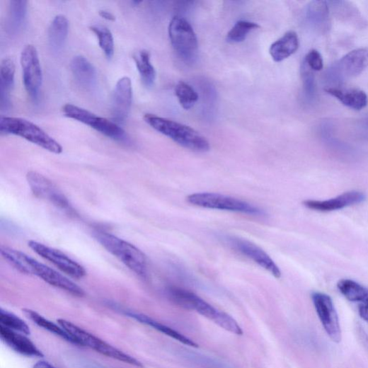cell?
Instances as JSON below:
<instances>
[{
	"label": "cell",
	"instance_id": "obj_1",
	"mask_svg": "<svg viewBox=\"0 0 368 368\" xmlns=\"http://www.w3.org/2000/svg\"><path fill=\"white\" fill-rule=\"evenodd\" d=\"M3 257L22 273L38 276L45 282L64 290L74 296L83 297L84 291L75 283L52 268L45 265L19 251L2 246Z\"/></svg>",
	"mask_w": 368,
	"mask_h": 368
},
{
	"label": "cell",
	"instance_id": "obj_2",
	"mask_svg": "<svg viewBox=\"0 0 368 368\" xmlns=\"http://www.w3.org/2000/svg\"><path fill=\"white\" fill-rule=\"evenodd\" d=\"M167 292L171 300L178 306L197 311L226 331L237 335H243L242 328L235 318L218 310L195 293L178 287H170Z\"/></svg>",
	"mask_w": 368,
	"mask_h": 368
},
{
	"label": "cell",
	"instance_id": "obj_3",
	"mask_svg": "<svg viewBox=\"0 0 368 368\" xmlns=\"http://www.w3.org/2000/svg\"><path fill=\"white\" fill-rule=\"evenodd\" d=\"M144 120L155 130L183 148L202 153L210 149L206 138L191 127L153 114L145 115Z\"/></svg>",
	"mask_w": 368,
	"mask_h": 368
},
{
	"label": "cell",
	"instance_id": "obj_4",
	"mask_svg": "<svg viewBox=\"0 0 368 368\" xmlns=\"http://www.w3.org/2000/svg\"><path fill=\"white\" fill-rule=\"evenodd\" d=\"M0 132L23 139L55 154L63 151L61 144L35 123L21 117H0Z\"/></svg>",
	"mask_w": 368,
	"mask_h": 368
},
{
	"label": "cell",
	"instance_id": "obj_5",
	"mask_svg": "<svg viewBox=\"0 0 368 368\" xmlns=\"http://www.w3.org/2000/svg\"><path fill=\"white\" fill-rule=\"evenodd\" d=\"M95 237L102 246L129 269L141 277H146L148 271L147 258L140 249L105 232L96 231Z\"/></svg>",
	"mask_w": 368,
	"mask_h": 368
},
{
	"label": "cell",
	"instance_id": "obj_6",
	"mask_svg": "<svg viewBox=\"0 0 368 368\" xmlns=\"http://www.w3.org/2000/svg\"><path fill=\"white\" fill-rule=\"evenodd\" d=\"M58 324L75 340L77 345L88 347L108 357L137 367H144V364L139 360L123 352L93 334L83 330L73 324L72 322L59 318Z\"/></svg>",
	"mask_w": 368,
	"mask_h": 368
},
{
	"label": "cell",
	"instance_id": "obj_7",
	"mask_svg": "<svg viewBox=\"0 0 368 368\" xmlns=\"http://www.w3.org/2000/svg\"><path fill=\"white\" fill-rule=\"evenodd\" d=\"M172 47L177 56L188 64H192L198 54V40L190 23L180 17H174L168 26Z\"/></svg>",
	"mask_w": 368,
	"mask_h": 368
},
{
	"label": "cell",
	"instance_id": "obj_8",
	"mask_svg": "<svg viewBox=\"0 0 368 368\" xmlns=\"http://www.w3.org/2000/svg\"><path fill=\"white\" fill-rule=\"evenodd\" d=\"M63 113L66 117L88 125L114 141L125 142L128 140L126 132L117 122L105 117L71 104L65 105Z\"/></svg>",
	"mask_w": 368,
	"mask_h": 368
},
{
	"label": "cell",
	"instance_id": "obj_9",
	"mask_svg": "<svg viewBox=\"0 0 368 368\" xmlns=\"http://www.w3.org/2000/svg\"><path fill=\"white\" fill-rule=\"evenodd\" d=\"M187 199L190 204L206 209L255 216L264 214L261 209L247 202L217 193H197L188 196Z\"/></svg>",
	"mask_w": 368,
	"mask_h": 368
},
{
	"label": "cell",
	"instance_id": "obj_10",
	"mask_svg": "<svg viewBox=\"0 0 368 368\" xmlns=\"http://www.w3.org/2000/svg\"><path fill=\"white\" fill-rule=\"evenodd\" d=\"M21 64L27 93L33 101H37L42 83V71L38 53L34 45H28L23 49Z\"/></svg>",
	"mask_w": 368,
	"mask_h": 368
},
{
	"label": "cell",
	"instance_id": "obj_11",
	"mask_svg": "<svg viewBox=\"0 0 368 368\" xmlns=\"http://www.w3.org/2000/svg\"><path fill=\"white\" fill-rule=\"evenodd\" d=\"M311 299L327 335L335 343L342 340L340 319L332 298L323 293L314 292Z\"/></svg>",
	"mask_w": 368,
	"mask_h": 368
},
{
	"label": "cell",
	"instance_id": "obj_12",
	"mask_svg": "<svg viewBox=\"0 0 368 368\" xmlns=\"http://www.w3.org/2000/svg\"><path fill=\"white\" fill-rule=\"evenodd\" d=\"M27 180L33 195L41 200L48 201L57 207L69 213H73V209L65 195L48 178L35 171H29Z\"/></svg>",
	"mask_w": 368,
	"mask_h": 368
},
{
	"label": "cell",
	"instance_id": "obj_13",
	"mask_svg": "<svg viewBox=\"0 0 368 368\" xmlns=\"http://www.w3.org/2000/svg\"><path fill=\"white\" fill-rule=\"evenodd\" d=\"M368 67V49H358L343 57L329 70L328 77L342 82L361 74Z\"/></svg>",
	"mask_w": 368,
	"mask_h": 368
},
{
	"label": "cell",
	"instance_id": "obj_14",
	"mask_svg": "<svg viewBox=\"0 0 368 368\" xmlns=\"http://www.w3.org/2000/svg\"><path fill=\"white\" fill-rule=\"evenodd\" d=\"M224 240L229 246L270 272L275 278H281L282 271L279 266L257 245L246 239L234 236H226Z\"/></svg>",
	"mask_w": 368,
	"mask_h": 368
},
{
	"label": "cell",
	"instance_id": "obj_15",
	"mask_svg": "<svg viewBox=\"0 0 368 368\" xmlns=\"http://www.w3.org/2000/svg\"><path fill=\"white\" fill-rule=\"evenodd\" d=\"M28 246L38 255L48 260L62 272L76 280H81L86 275L85 268L59 250L31 241Z\"/></svg>",
	"mask_w": 368,
	"mask_h": 368
},
{
	"label": "cell",
	"instance_id": "obj_16",
	"mask_svg": "<svg viewBox=\"0 0 368 368\" xmlns=\"http://www.w3.org/2000/svg\"><path fill=\"white\" fill-rule=\"evenodd\" d=\"M132 102V81L129 77L124 76L118 80L114 91L112 111L115 122L125 121L130 112Z\"/></svg>",
	"mask_w": 368,
	"mask_h": 368
},
{
	"label": "cell",
	"instance_id": "obj_17",
	"mask_svg": "<svg viewBox=\"0 0 368 368\" xmlns=\"http://www.w3.org/2000/svg\"><path fill=\"white\" fill-rule=\"evenodd\" d=\"M365 199L364 194L357 191H351L328 200H306L303 202V205L306 208L314 211L328 212L358 205L363 202Z\"/></svg>",
	"mask_w": 368,
	"mask_h": 368
},
{
	"label": "cell",
	"instance_id": "obj_18",
	"mask_svg": "<svg viewBox=\"0 0 368 368\" xmlns=\"http://www.w3.org/2000/svg\"><path fill=\"white\" fill-rule=\"evenodd\" d=\"M0 337L11 349L22 355L27 357H43L42 352L24 334L0 326Z\"/></svg>",
	"mask_w": 368,
	"mask_h": 368
},
{
	"label": "cell",
	"instance_id": "obj_19",
	"mask_svg": "<svg viewBox=\"0 0 368 368\" xmlns=\"http://www.w3.org/2000/svg\"><path fill=\"white\" fill-rule=\"evenodd\" d=\"M16 65L11 58L4 59L0 64V103L1 109L11 106V91L15 84Z\"/></svg>",
	"mask_w": 368,
	"mask_h": 368
},
{
	"label": "cell",
	"instance_id": "obj_20",
	"mask_svg": "<svg viewBox=\"0 0 368 368\" xmlns=\"http://www.w3.org/2000/svg\"><path fill=\"white\" fill-rule=\"evenodd\" d=\"M328 94L335 98L345 106L360 111L368 104V98L362 90L330 86L326 88Z\"/></svg>",
	"mask_w": 368,
	"mask_h": 368
},
{
	"label": "cell",
	"instance_id": "obj_21",
	"mask_svg": "<svg viewBox=\"0 0 368 368\" xmlns=\"http://www.w3.org/2000/svg\"><path fill=\"white\" fill-rule=\"evenodd\" d=\"M299 47L298 35L291 30L270 45L269 53L274 62H282L295 54Z\"/></svg>",
	"mask_w": 368,
	"mask_h": 368
},
{
	"label": "cell",
	"instance_id": "obj_22",
	"mask_svg": "<svg viewBox=\"0 0 368 368\" xmlns=\"http://www.w3.org/2000/svg\"><path fill=\"white\" fill-rule=\"evenodd\" d=\"M71 69L76 81L83 87H93L98 81L96 67L86 57L76 56L71 62Z\"/></svg>",
	"mask_w": 368,
	"mask_h": 368
},
{
	"label": "cell",
	"instance_id": "obj_23",
	"mask_svg": "<svg viewBox=\"0 0 368 368\" xmlns=\"http://www.w3.org/2000/svg\"><path fill=\"white\" fill-rule=\"evenodd\" d=\"M124 313L128 316L137 320V321L141 322V323L149 326L154 330L178 341L179 343L197 348L199 345L186 336L183 335L180 333L173 330L172 328L160 323V322L156 321L155 319L149 317L143 314L135 313L130 311H123Z\"/></svg>",
	"mask_w": 368,
	"mask_h": 368
},
{
	"label": "cell",
	"instance_id": "obj_24",
	"mask_svg": "<svg viewBox=\"0 0 368 368\" xmlns=\"http://www.w3.org/2000/svg\"><path fill=\"white\" fill-rule=\"evenodd\" d=\"M306 16L310 24L320 32L329 29L330 10L327 2L314 1L309 4Z\"/></svg>",
	"mask_w": 368,
	"mask_h": 368
},
{
	"label": "cell",
	"instance_id": "obj_25",
	"mask_svg": "<svg viewBox=\"0 0 368 368\" xmlns=\"http://www.w3.org/2000/svg\"><path fill=\"white\" fill-rule=\"evenodd\" d=\"M69 23L66 16H57L53 20L49 30V42L53 51L59 52L67 40L69 33Z\"/></svg>",
	"mask_w": 368,
	"mask_h": 368
},
{
	"label": "cell",
	"instance_id": "obj_26",
	"mask_svg": "<svg viewBox=\"0 0 368 368\" xmlns=\"http://www.w3.org/2000/svg\"><path fill=\"white\" fill-rule=\"evenodd\" d=\"M136 67L139 72L143 84L148 88L152 87L156 81V72L151 62V54L142 50L133 57Z\"/></svg>",
	"mask_w": 368,
	"mask_h": 368
},
{
	"label": "cell",
	"instance_id": "obj_27",
	"mask_svg": "<svg viewBox=\"0 0 368 368\" xmlns=\"http://www.w3.org/2000/svg\"><path fill=\"white\" fill-rule=\"evenodd\" d=\"M23 311L25 314L38 327L45 330H47L69 343L77 345L75 340L59 325H56L54 322L45 318L33 310L25 309Z\"/></svg>",
	"mask_w": 368,
	"mask_h": 368
},
{
	"label": "cell",
	"instance_id": "obj_28",
	"mask_svg": "<svg viewBox=\"0 0 368 368\" xmlns=\"http://www.w3.org/2000/svg\"><path fill=\"white\" fill-rule=\"evenodd\" d=\"M340 293L350 301L363 302L368 299V289L350 280H342L338 283Z\"/></svg>",
	"mask_w": 368,
	"mask_h": 368
},
{
	"label": "cell",
	"instance_id": "obj_29",
	"mask_svg": "<svg viewBox=\"0 0 368 368\" xmlns=\"http://www.w3.org/2000/svg\"><path fill=\"white\" fill-rule=\"evenodd\" d=\"M176 96L184 110L192 108L199 100L197 92L188 84L180 81L175 88Z\"/></svg>",
	"mask_w": 368,
	"mask_h": 368
},
{
	"label": "cell",
	"instance_id": "obj_30",
	"mask_svg": "<svg viewBox=\"0 0 368 368\" xmlns=\"http://www.w3.org/2000/svg\"><path fill=\"white\" fill-rule=\"evenodd\" d=\"M90 30L98 37L100 47L105 57L112 59L115 53V42L110 30L103 25H93L90 27Z\"/></svg>",
	"mask_w": 368,
	"mask_h": 368
},
{
	"label": "cell",
	"instance_id": "obj_31",
	"mask_svg": "<svg viewBox=\"0 0 368 368\" xmlns=\"http://www.w3.org/2000/svg\"><path fill=\"white\" fill-rule=\"evenodd\" d=\"M0 326L26 335L30 334V328L23 319L3 309H0Z\"/></svg>",
	"mask_w": 368,
	"mask_h": 368
},
{
	"label": "cell",
	"instance_id": "obj_32",
	"mask_svg": "<svg viewBox=\"0 0 368 368\" xmlns=\"http://www.w3.org/2000/svg\"><path fill=\"white\" fill-rule=\"evenodd\" d=\"M259 28V25L253 22L240 21L237 22L226 35V41L229 43H239L244 41L248 34Z\"/></svg>",
	"mask_w": 368,
	"mask_h": 368
},
{
	"label": "cell",
	"instance_id": "obj_33",
	"mask_svg": "<svg viewBox=\"0 0 368 368\" xmlns=\"http://www.w3.org/2000/svg\"><path fill=\"white\" fill-rule=\"evenodd\" d=\"M28 10L27 1H11L9 9V23L12 30H18L22 25Z\"/></svg>",
	"mask_w": 368,
	"mask_h": 368
},
{
	"label": "cell",
	"instance_id": "obj_34",
	"mask_svg": "<svg viewBox=\"0 0 368 368\" xmlns=\"http://www.w3.org/2000/svg\"><path fill=\"white\" fill-rule=\"evenodd\" d=\"M301 79L306 96L312 98L315 94V79L311 71L306 64L303 62L301 69Z\"/></svg>",
	"mask_w": 368,
	"mask_h": 368
},
{
	"label": "cell",
	"instance_id": "obj_35",
	"mask_svg": "<svg viewBox=\"0 0 368 368\" xmlns=\"http://www.w3.org/2000/svg\"><path fill=\"white\" fill-rule=\"evenodd\" d=\"M304 62L313 71H320L324 68V61L316 50H311L306 56Z\"/></svg>",
	"mask_w": 368,
	"mask_h": 368
},
{
	"label": "cell",
	"instance_id": "obj_36",
	"mask_svg": "<svg viewBox=\"0 0 368 368\" xmlns=\"http://www.w3.org/2000/svg\"><path fill=\"white\" fill-rule=\"evenodd\" d=\"M358 312L360 317L368 324V299L360 304Z\"/></svg>",
	"mask_w": 368,
	"mask_h": 368
},
{
	"label": "cell",
	"instance_id": "obj_37",
	"mask_svg": "<svg viewBox=\"0 0 368 368\" xmlns=\"http://www.w3.org/2000/svg\"><path fill=\"white\" fill-rule=\"evenodd\" d=\"M99 15L101 18L108 21L114 22L116 19L113 13L107 11H100Z\"/></svg>",
	"mask_w": 368,
	"mask_h": 368
},
{
	"label": "cell",
	"instance_id": "obj_38",
	"mask_svg": "<svg viewBox=\"0 0 368 368\" xmlns=\"http://www.w3.org/2000/svg\"><path fill=\"white\" fill-rule=\"evenodd\" d=\"M33 368H57L49 362L46 361H39L35 363L33 366Z\"/></svg>",
	"mask_w": 368,
	"mask_h": 368
},
{
	"label": "cell",
	"instance_id": "obj_39",
	"mask_svg": "<svg viewBox=\"0 0 368 368\" xmlns=\"http://www.w3.org/2000/svg\"><path fill=\"white\" fill-rule=\"evenodd\" d=\"M364 124V127L368 130V115L367 116V117L365 118V120L363 121Z\"/></svg>",
	"mask_w": 368,
	"mask_h": 368
},
{
	"label": "cell",
	"instance_id": "obj_40",
	"mask_svg": "<svg viewBox=\"0 0 368 368\" xmlns=\"http://www.w3.org/2000/svg\"><path fill=\"white\" fill-rule=\"evenodd\" d=\"M142 2H138V1H133L132 2V4L134 5L135 6H139Z\"/></svg>",
	"mask_w": 368,
	"mask_h": 368
}]
</instances>
